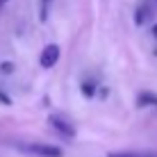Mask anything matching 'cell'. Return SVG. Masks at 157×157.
I'll list each match as a JSON object with an SVG mask.
<instances>
[{
    "label": "cell",
    "mask_w": 157,
    "mask_h": 157,
    "mask_svg": "<svg viewBox=\"0 0 157 157\" xmlns=\"http://www.w3.org/2000/svg\"><path fill=\"white\" fill-rule=\"evenodd\" d=\"M9 2V0H0V7H2V5H7Z\"/></svg>",
    "instance_id": "obj_12"
},
{
    "label": "cell",
    "mask_w": 157,
    "mask_h": 157,
    "mask_svg": "<svg viewBox=\"0 0 157 157\" xmlns=\"http://www.w3.org/2000/svg\"><path fill=\"white\" fill-rule=\"evenodd\" d=\"M153 36H155V39H157V23L153 25Z\"/></svg>",
    "instance_id": "obj_11"
},
{
    "label": "cell",
    "mask_w": 157,
    "mask_h": 157,
    "mask_svg": "<svg viewBox=\"0 0 157 157\" xmlns=\"http://www.w3.org/2000/svg\"><path fill=\"white\" fill-rule=\"evenodd\" d=\"M80 91H82L84 98H94V96H96V82H91V80H84V82L80 84Z\"/></svg>",
    "instance_id": "obj_7"
},
{
    "label": "cell",
    "mask_w": 157,
    "mask_h": 157,
    "mask_svg": "<svg viewBox=\"0 0 157 157\" xmlns=\"http://www.w3.org/2000/svg\"><path fill=\"white\" fill-rule=\"evenodd\" d=\"M107 157H157V153H150V150H112Z\"/></svg>",
    "instance_id": "obj_4"
},
{
    "label": "cell",
    "mask_w": 157,
    "mask_h": 157,
    "mask_svg": "<svg viewBox=\"0 0 157 157\" xmlns=\"http://www.w3.org/2000/svg\"><path fill=\"white\" fill-rule=\"evenodd\" d=\"M0 102H2V105H7V107H9V105H12V98H9V96L5 94V91H0Z\"/></svg>",
    "instance_id": "obj_10"
},
{
    "label": "cell",
    "mask_w": 157,
    "mask_h": 157,
    "mask_svg": "<svg viewBox=\"0 0 157 157\" xmlns=\"http://www.w3.org/2000/svg\"><path fill=\"white\" fill-rule=\"evenodd\" d=\"M57 62H59V46H57V43H48V46L41 50L39 64L43 68H52Z\"/></svg>",
    "instance_id": "obj_3"
},
{
    "label": "cell",
    "mask_w": 157,
    "mask_h": 157,
    "mask_svg": "<svg viewBox=\"0 0 157 157\" xmlns=\"http://www.w3.org/2000/svg\"><path fill=\"white\" fill-rule=\"evenodd\" d=\"M48 123H50V128L55 130V132H59L62 137L66 139H73L75 134H78V130H75V125L68 118H64L62 114H50V118H48Z\"/></svg>",
    "instance_id": "obj_2"
},
{
    "label": "cell",
    "mask_w": 157,
    "mask_h": 157,
    "mask_svg": "<svg viewBox=\"0 0 157 157\" xmlns=\"http://www.w3.org/2000/svg\"><path fill=\"white\" fill-rule=\"evenodd\" d=\"M150 16H153V12H150L148 5H139L137 12H134V23H137V25H144L146 21L150 18Z\"/></svg>",
    "instance_id": "obj_6"
},
{
    "label": "cell",
    "mask_w": 157,
    "mask_h": 157,
    "mask_svg": "<svg viewBox=\"0 0 157 157\" xmlns=\"http://www.w3.org/2000/svg\"><path fill=\"white\" fill-rule=\"evenodd\" d=\"M14 62H2V64H0V71H2L5 75H9V73H14Z\"/></svg>",
    "instance_id": "obj_8"
},
{
    "label": "cell",
    "mask_w": 157,
    "mask_h": 157,
    "mask_svg": "<svg viewBox=\"0 0 157 157\" xmlns=\"http://www.w3.org/2000/svg\"><path fill=\"white\" fill-rule=\"evenodd\" d=\"M137 107H153V109H157V96L153 91H141L137 96Z\"/></svg>",
    "instance_id": "obj_5"
},
{
    "label": "cell",
    "mask_w": 157,
    "mask_h": 157,
    "mask_svg": "<svg viewBox=\"0 0 157 157\" xmlns=\"http://www.w3.org/2000/svg\"><path fill=\"white\" fill-rule=\"evenodd\" d=\"M48 5H50V0H41V21H48Z\"/></svg>",
    "instance_id": "obj_9"
},
{
    "label": "cell",
    "mask_w": 157,
    "mask_h": 157,
    "mask_svg": "<svg viewBox=\"0 0 157 157\" xmlns=\"http://www.w3.org/2000/svg\"><path fill=\"white\" fill-rule=\"evenodd\" d=\"M16 148L25 155L34 157H64V150L52 144H39V141H28V144H16Z\"/></svg>",
    "instance_id": "obj_1"
}]
</instances>
